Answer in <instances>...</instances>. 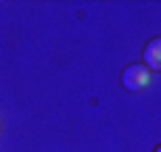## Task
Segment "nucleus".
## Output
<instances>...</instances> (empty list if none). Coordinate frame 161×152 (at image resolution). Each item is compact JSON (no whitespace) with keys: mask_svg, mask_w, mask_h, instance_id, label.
Instances as JSON below:
<instances>
[{"mask_svg":"<svg viewBox=\"0 0 161 152\" xmlns=\"http://www.w3.org/2000/svg\"><path fill=\"white\" fill-rule=\"evenodd\" d=\"M144 65L150 71H161V37L147 42V48H144Z\"/></svg>","mask_w":161,"mask_h":152,"instance_id":"nucleus-2","label":"nucleus"},{"mask_svg":"<svg viewBox=\"0 0 161 152\" xmlns=\"http://www.w3.org/2000/svg\"><path fill=\"white\" fill-rule=\"evenodd\" d=\"M122 85L127 90H144L150 85V68L144 62H133L122 71Z\"/></svg>","mask_w":161,"mask_h":152,"instance_id":"nucleus-1","label":"nucleus"},{"mask_svg":"<svg viewBox=\"0 0 161 152\" xmlns=\"http://www.w3.org/2000/svg\"><path fill=\"white\" fill-rule=\"evenodd\" d=\"M156 152H161V147H158V149H156Z\"/></svg>","mask_w":161,"mask_h":152,"instance_id":"nucleus-3","label":"nucleus"}]
</instances>
